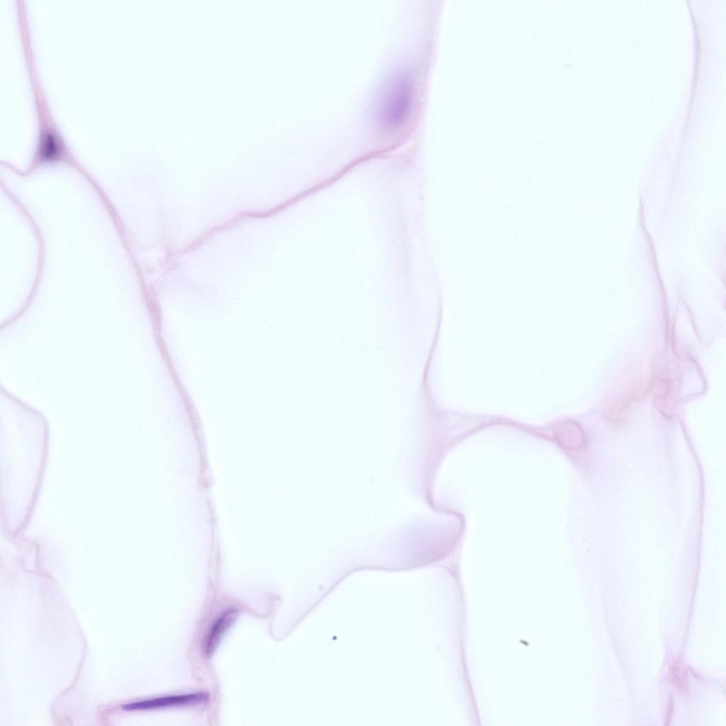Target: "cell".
Listing matches in <instances>:
<instances>
[{"instance_id":"2","label":"cell","mask_w":726,"mask_h":726,"mask_svg":"<svg viewBox=\"0 0 726 726\" xmlns=\"http://www.w3.org/2000/svg\"><path fill=\"white\" fill-rule=\"evenodd\" d=\"M208 696L204 692H194L157 697L128 703L123 706L128 710H155L169 707L194 705L206 703Z\"/></svg>"},{"instance_id":"5","label":"cell","mask_w":726,"mask_h":726,"mask_svg":"<svg viewBox=\"0 0 726 726\" xmlns=\"http://www.w3.org/2000/svg\"><path fill=\"white\" fill-rule=\"evenodd\" d=\"M557 441L570 450H579L585 446V437L581 428L575 423L565 422L555 432Z\"/></svg>"},{"instance_id":"3","label":"cell","mask_w":726,"mask_h":726,"mask_svg":"<svg viewBox=\"0 0 726 726\" xmlns=\"http://www.w3.org/2000/svg\"><path fill=\"white\" fill-rule=\"evenodd\" d=\"M238 616L239 610L235 608H231L221 612L213 621L203 642V654L206 658L211 657L214 654L224 635Z\"/></svg>"},{"instance_id":"1","label":"cell","mask_w":726,"mask_h":726,"mask_svg":"<svg viewBox=\"0 0 726 726\" xmlns=\"http://www.w3.org/2000/svg\"><path fill=\"white\" fill-rule=\"evenodd\" d=\"M413 81L407 72L391 77L384 86L378 100V121L385 129L391 130L401 127L408 120L412 109Z\"/></svg>"},{"instance_id":"6","label":"cell","mask_w":726,"mask_h":726,"mask_svg":"<svg viewBox=\"0 0 726 726\" xmlns=\"http://www.w3.org/2000/svg\"><path fill=\"white\" fill-rule=\"evenodd\" d=\"M671 681L681 691L686 689V678L685 674L681 671L678 666L674 664L671 670Z\"/></svg>"},{"instance_id":"4","label":"cell","mask_w":726,"mask_h":726,"mask_svg":"<svg viewBox=\"0 0 726 726\" xmlns=\"http://www.w3.org/2000/svg\"><path fill=\"white\" fill-rule=\"evenodd\" d=\"M65 154L64 143L55 130L47 128L41 131L36 152L40 162H51L60 159Z\"/></svg>"}]
</instances>
